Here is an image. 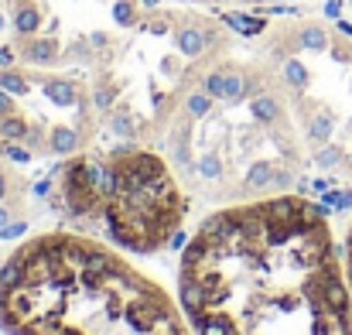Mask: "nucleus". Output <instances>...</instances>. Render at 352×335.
Wrapping results in <instances>:
<instances>
[{
  "instance_id": "obj_1",
  "label": "nucleus",
  "mask_w": 352,
  "mask_h": 335,
  "mask_svg": "<svg viewBox=\"0 0 352 335\" xmlns=\"http://www.w3.org/2000/svg\"><path fill=\"white\" fill-rule=\"evenodd\" d=\"M178 305L195 335H352L342 250L325 209L305 195L206 216L178 263Z\"/></svg>"
},
{
  "instance_id": "obj_2",
  "label": "nucleus",
  "mask_w": 352,
  "mask_h": 335,
  "mask_svg": "<svg viewBox=\"0 0 352 335\" xmlns=\"http://www.w3.org/2000/svg\"><path fill=\"white\" fill-rule=\"evenodd\" d=\"M7 335H195L182 305L120 246L82 233L24 239L0 267Z\"/></svg>"
},
{
  "instance_id": "obj_3",
  "label": "nucleus",
  "mask_w": 352,
  "mask_h": 335,
  "mask_svg": "<svg viewBox=\"0 0 352 335\" xmlns=\"http://www.w3.org/2000/svg\"><path fill=\"white\" fill-rule=\"evenodd\" d=\"M65 209L76 219L100 223L113 246L157 253L185 226L188 188L154 151L123 147L103 158H72L62 168Z\"/></svg>"
},
{
  "instance_id": "obj_4",
  "label": "nucleus",
  "mask_w": 352,
  "mask_h": 335,
  "mask_svg": "<svg viewBox=\"0 0 352 335\" xmlns=\"http://www.w3.org/2000/svg\"><path fill=\"white\" fill-rule=\"evenodd\" d=\"M342 260H346V277H349V291H352V226L346 233V246H342Z\"/></svg>"
},
{
  "instance_id": "obj_5",
  "label": "nucleus",
  "mask_w": 352,
  "mask_h": 335,
  "mask_svg": "<svg viewBox=\"0 0 352 335\" xmlns=\"http://www.w3.org/2000/svg\"><path fill=\"white\" fill-rule=\"evenodd\" d=\"M209 3H267V0H209Z\"/></svg>"
}]
</instances>
